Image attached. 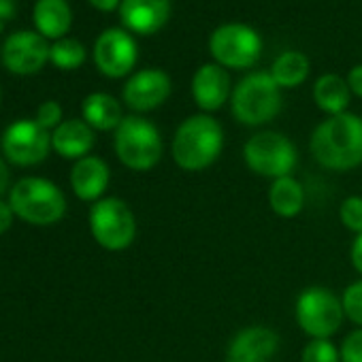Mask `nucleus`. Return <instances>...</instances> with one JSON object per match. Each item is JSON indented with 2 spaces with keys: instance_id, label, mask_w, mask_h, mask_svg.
Returning <instances> with one entry per match:
<instances>
[{
  "instance_id": "32",
  "label": "nucleus",
  "mask_w": 362,
  "mask_h": 362,
  "mask_svg": "<svg viewBox=\"0 0 362 362\" xmlns=\"http://www.w3.org/2000/svg\"><path fill=\"white\" fill-rule=\"evenodd\" d=\"M11 170L5 158H0V199H3L7 192H11Z\"/></svg>"
},
{
  "instance_id": "19",
  "label": "nucleus",
  "mask_w": 362,
  "mask_h": 362,
  "mask_svg": "<svg viewBox=\"0 0 362 362\" xmlns=\"http://www.w3.org/2000/svg\"><path fill=\"white\" fill-rule=\"evenodd\" d=\"M305 186L292 175L273 179L269 186V207L279 218H296L305 209Z\"/></svg>"
},
{
  "instance_id": "18",
  "label": "nucleus",
  "mask_w": 362,
  "mask_h": 362,
  "mask_svg": "<svg viewBox=\"0 0 362 362\" xmlns=\"http://www.w3.org/2000/svg\"><path fill=\"white\" fill-rule=\"evenodd\" d=\"M94 143V128L83 119H66L52 132V149L66 160L77 162L90 156Z\"/></svg>"
},
{
  "instance_id": "1",
  "label": "nucleus",
  "mask_w": 362,
  "mask_h": 362,
  "mask_svg": "<svg viewBox=\"0 0 362 362\" xmlns=\"http://www.w3.org/2000/svg\"><path fill=\"white\" fill-rule=\"evenodd\" d=\"M313 160L328 170H354L362 164V117L354 113L330 115L315 126L309 139Z\"/></svg>"
},
{
  "instance_id": "31",
  "label": "nucleus",
  "mask_w": 362,
  "mask_h": 362,
  "mask_svg": "<svg viewBox=\"0 0 362 362\" xmlns=\"http://www.w3.org/2000/svg\"><path fill=\"white\" fill-rule=\"evenodd\" d=\"M347 86L351 90V94L362 98V64H356L349 73H347Z\"/></svg>"
},
{
  "instance_id": "13",
  "label": "nucleus",
  "mask_w": 362,
  "mask_h": 362,
  "mask_svg": "<svg viewBox=\"0 0 362 362\" xmlns=\"http://www.w3.org/2000/svg\"><path fill=\"white\" fill-rule=\"evenodd\" d=\"M170 90H173V83L164 71L143 69L126 81L124 103L136 113L153 111L166 103V98L170 96Z\"/></svg>"
},
{
  "instance_id": "12",
  "label": "nucleus",
  "mask_w": 362,
  "mask_h": 362,
  "mask_svg": "<svg viewBox=\"0 0 362 362\" xmlns=\"http://www.w3.org/2000/svg\"><path fill=\"white\" fill-rule=\"evenodd\" d=\"M279 334L264 324L241 328L226 347V362H271L279 351Z\"/></svg>"
},
{
  "instance_id": "4",
  "label": "nucleus",
  "mask_w": 362,
  "mask_h": 362,
  "mask_svg": "<svg viewBox=\"0 0 362 362\" xmlns=\"http://www.w3.org/2000/svg\"><path fill=\"white\" fill-rule=\"evenodd\" d=\"M281 103V88L267 71L250 73L243 77L230 96L233 115L243 126L269 124L279 115Z\"/></svg>"
},
{
  "instance_id": "14",
  "label": "nucleus",
  "mask_w": 362,
  "mask_h": 362,
  "mask_svg": "<svg viewBox=\"0 0 362 362\" xmlns=\"http://www.w3.org/2000/svg\"><path fill=\"white\" fill-rule=\"evenodd\" d=\"M49 60V45L37 33H16L5 41L3 62L16 75H33Z\"/></svg>"
},
{
  "instance_id": "27",
  "label": "nucleus",
  "mask_w": 362,
  "mask_h": 362,
  "mask_svg": "<svg viewBox=\"0 0 362 362\" xmlns=\"http://www.w3.org/2000/svg\"><path fill=\"white\" fill-rule=\"evenodd\" d=\"M339 220L347 230H351L354 235H360L362 233V197H347L339 205Z\"/></svg>"
},
{
  "instance_id": "3",
  "label": "nucleus",
  "mask_w": 362,
  "mask_h": 362,
  "mask_svg": "<svg viewBox=\"0 0 362 362\" xmlns=\"http://www.w3.org/2000/svg\"><path fill=\"white\" fill-rule=\"evenodd\" d=\"M13 214L33 226H54L66 214V197L45 177H22L9 192Z\"/></svg>"
},
{
  "instance_id": "10",
  "label": "nucleus",
  "mask_w": 362,
  "mask_h": 362,
  "mask_svg": "<svg viewBox=\"0 0 362 362\" xmlns=\"http://www.w3.org/2000/svg\"><path fill=\"white\" fill-rule=\"evenodd\" d=\"M0 147L7 162L16 166H35L47 158L52 134L37 119H18L5 128Z\"/></svg>"
},
{
  "instance_id": "20",
  "label": "nucleus",
  "mask_w": 362,
  "mask_h": 362,
  "mask_svg": "<svg viewBox=\"0 0 362 362\" xmlns=\"http://www.w3.org/2000/svg\"><path fill=\"white\" fill-rule=\"evenodd\" d=\"M81 115H83V122H88L94 130H103V132L105 130L115 132V128L124 119L122 105L117 103V98L105 92H94L86 96L81 103Z\"/></svg>"
},
{
  "instance_id": "6",
  "label": "nucleus",
  "mask_w": 362,
  "mask_h": 362,
  "mask_svg": "<svg viewBox=\"0 0 362 362\" xmlns=\"http://www.w3.org/2000/svg\"><path fill=\"white\" fill-rule=\"evenodd\" d=\"M88 226L94 241L107 252H124L136 239V216L117 197H105L90 207Z\"/></svg>"
},
{
  "instance_id": "35",
  "label": "nucleus",
  "mask_w": 362,
  "mask_h": 362,
  "mask_svg": "<svg viewBox=\"0 0 362 362\" xmlns=\"http://www.w3.org/2000/svg\"><path fill=\"white\" fill-rule=\"evenodd\" d=\"M90 5L98 11H113L117 5H122V0H90Z\"/></svg>"
},
{
  "instance_id": "30",
  "label": "nucleus",
  "mask_w": 362,
  "mask_h": 362,
  "mask_svg": "<svg viewBox=\"0 0 362 362\" xmlns=\"http://www.w3.org/2000/svg\"><path fill=\"white\" fill-rule=\"evenodd\" d=\"M13 218H16V214L9 205V201L0 199V235H5L13 226Z\"/></svg>"
},
{
  "instance_id": "29",
  "label": "nucleus",
  "mask_w": 362,
  "mask_h": 362,
  "mask_svg": "<svg viewBox=\"0 0 362 362\" xmlns=\"http://www.w3.org/2000/svg\"><path fill=\"white\" fill-rule=\"evenodd\" d=\"M341 362H362V328L351 330L341 343Z\"/></svg>"
},
{
  "instance_id": "17",
  "label": "nucleus",
  "mask_w": 362,
  "mask_h": 362,
  "mask_svg": "<svg viewBox=\"0 0 362 362\" xmlns=\"http://www.w3.org/2000/svg\"><path fill=\"white\" fill-rule=\"evenodd\" d=\"M119 16L132 33L153 35L170 18V0H122Z\"/></svg>"
},
{
  "instance_id": "5",
  "label": "nucleus",
  "mask_w": 362,
  "mask_h": 362,
  "mask_svg": "<svg viewBox=\"0 0 362 362\" xmlns=\"http://www.w3.org/2000/svg\"><path fill=\"white\" fill-rule=\"evenodd\" d=\"M113 149L126 168L145 173L162 160L164 143L160 130L149 119L141 115H128L115 128Z\"/></svg>"
},
{
  "instance_id": "22",
  "label": "nucleus",
  "mask_w": 362,
  "mask_h": 362,
  "mask_svg": "<svg viewBox=\"0 0 362 362\" xmlns=\"http://www.w3.org/2000/svg\"><path fill=\"white\" fill-rule=\"evenodd\" d=\"M349 98H351V90L347 86V79H343L341 75L326 73L313 86V100L324 113H328V117L345 113Z\"/></svg>"
},
{
  "instance_id": "2",
  "label": "nucleus",
  "mask_w": 362,
  "mask_h": 362,
  "mask_svg": "<svg viewBox=\"0 0 362 362\" xmlns=\"http://www.w3.org/2000/svg\"><path fill=\"white\" fill-rule=\"evenodd\" d=\"M224 149V128L209 113L190 115L173 134L170 153L181 170L199 173L209 168Z\"/></svg>"
},
{
  "instance_id": "7",
  "label": "nucleus",
  "mask_w": 362,
  "mask_h": 362,
  "mask_svg": "<svg viewBox=\"0 0 362 362\" xmlns=\"http://www.w3.org/2000/svg\"><path fill=\"white\" fill-rule=\"evenodd\" d=\"M294 317L298 328L309 339H330L339 332L345 311L341 296H337L330 288L309 286L296 296Z\"/></svg>"
},
{
  "instance_id": "34",
  "label": "nucleus",
  "mask_w": 362,
  "mask_h": 362,
  "mask_svg": "<svg viewBox=\"0 0 362 362\" xmlns=\"http://www.w3.org/2000/svg\"><path fill=\"white\" fill-rule=\"evenodd\" d=\"M16 0H0V24L16 18Z\"/></svg>"
},
{
  "instance_id": "11",
  "label": "nucleus",
  "mask_w": 362,
  "mask_h": 362,
  "mask_svg": "<svg viewBox=\"0 0 362 362\" xmlns=\"http://www.w3.org/2000/svg\"><path fill=\"white\" fill-rule=\"evenodd\" d=\"M136 56L139 52L134 39L119 28L105 30L94 45V62L98 71L111 79L126 77L134 69Z\"/></svg>"
},
{
  "instance_id": "26",
  "label": "nucleus",
  "mask_w": 362,
  "mask_h": 362,
  "mask_svg": "<svg viewBox=\"0 0 362 362\" xmlns=\"http://www.w3.org/2000/svg\"><path fill=\"white\" fill-rule=\"evenodd\" d=\"M345 317L351 320L358 328H362V279L351 281L341 296Z\"/></svg>"
},
{
  "instance_id": "23",
  "label": "nucleus",
  "mask_w": 362,
  "mask_h": 362,
  "mask_svg": "<svg viewBox=\"0 0 362 362\" xmlns=\"http://www.w3.org/2000/svg\"><path fill=\"white\" fill-rule=\"evenodd\" d=\"M309 58L300 52H284L271 66V77L279 88H298L309 77Z\"/></svg>"
},
{
  "instance_id": "25",
  "label": "nucleus",
  "mask_w": 362,
  "mask_h": 362,
  "mask_svg": "<svg viewBox=\"0 0 362 362\" xmlns=\"http://www.w3.org/2000/svg\"><path fill=\"white\" fill-rule=\"evenodd\" d=\"M300 362H341V349L330 339H309L300 351Z\"/></svg>"
},
{
  "instance_id": "9",
  "label": "nucleus",
  "mask_w": 362,
  "mask_h": 362,
  "mask_svg": "<svg viewBox=\"0 0 362 362\" xmlns=\"http://www.w3.org/2000/svg\"><path fill=\"white\" fill-rule=\"evenodd\" d=\"M209 52L224 69H250L262 54V39L247 24H224L211 35Z\"/></svg>"
},
{
  "instance_id": "16",
  "label": "nucleus",
  "mask_w": 362,
  "mask_h": 362,
  "mask_svg": "<svg viewBox=\"0 0 362 362\" xmlns=\"http://www.w3.org/2000/svg\"><path fill=\"white\" fill-rule=\"evenodd\" d=\"M192 96L201 111L211 113L224 107L230 94V77L220 64H203L192 77Z\"/></svg>"
},
{
  "instance_id": "33",
  "label": "nucleus",
  "mask_w": 362,
  "mask_h": 362,
  "mask_svg": "<svg viewBox=\"0 0 362 362\" xmlns=\"http://www.w3.org/2000/svg\"><path fill=\"white\" fill-rule=\"evenodd\" d=\"M349 260H351V267L362 275V233L356 235V239H354V243H351Z\"/></svg>"
},
{
  "instance_id": "24",
  "label": "nucleus",
  "mask_w": 362,
  "mask_h": 362,
  "mask_svg": "<svg viewBox=\"0 0 362 362\" xmlns=\"http://www.w3.org/2000/svg\"><path fill=\"white\" fill-rule=\"evenodd\" d=\"M49 60L62 71H73L86 62V49L75 39H60L49 47Z\"/></svg>"
},
{
  "instance_id": "21",
  "label": "nucleus",
  "mask_w": 362,
  "mask_h": 362,
  "mask_svg": "<svg viewBox=\"0 0 362 362\" xmlns=\"http://www.w3.org/2000/svg\"><path fill=\"white\" fill-rule=\"evenodd\" d=\"M73 22V13L66 0H37L35 26L45 39H62Z\"/></svg>"
},
{
  "instance_id": "28",
  "label": "nucleus",
  "mask_w": 362,
  "mask_h": 362,
  "mask_svg": "<svg viewBox=\"0 0 362 362\" xmlns=\"http://www.w3.org/2000/svg\"><path fill=\"white\" fill-rule=\"evenodd\" d=\"M45 130H56L62 124V107L56 100H45L39 105L37 109V117H35Z\"/></svg>"
},
{
  "instance_id": "15",
  "label": "nucleus",
  "mask_w": 362,
  "mask_h": 362,
  "mask_svg": "<svg viewBox=\"0 0 362 362\" xmlns=\"http://www.w3.org/2000/svg\"><path fill=\"white\" fill-rule=\"evenodd\" d=\"M71 190L79 201L96 203L105 199V192L111 181L109 164L98 156H86L77 160L71 168Z\"/></svg>"
},
{
  "instance_id": "8",
  "label": "nucleus",
  "mask_w": 362,
  "mask_h": 362,
  "mask_svg": "<svg viewBox=\"0 0 362 362\" xmlns=\"http://www.w3.org/2000/svg\"><path fill=\"white\" fill-rule=\"evenodd\" d=\"M243 160L252 173L273 181L292 175L298 162V151L286 134L275 130H262L245 141Z\"/></svg>"
}]
</instances>
